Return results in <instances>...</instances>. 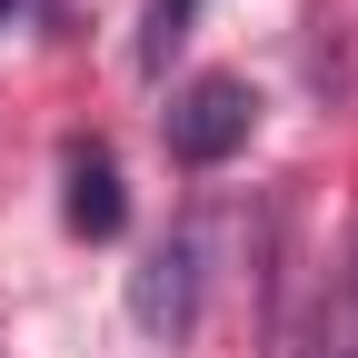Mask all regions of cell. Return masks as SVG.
Segmentation results:
<instances>
[{
	"instance_id": "1",
	"label": "cell",
	"mask_w": 358,
	"mask_h": 358,
	"mask_svg": "<svg viewBox=\"0 0 358 358\" xmlns=\"http://www.w3.org/2000/svg\"><path fill=\"white\" fill-rule=\"evenodd\" d=\"M249 129H259V90H249L239 70H199V80H179L169 110H159V140H169L179 169H219V159H239Z\"/></svg>"
},
{
	"instance_id": "2",
	"label": "cell",
	"mask_w": 358,
	"mask_h": 358,
	"mask_svg": "<svg viewBox=\"0 0 358 358\" xmlns=\"http://www.w3.org/2000/svg\"><path fill=\"white\" fill-rule=\"evenodd\" d=\"M129 319H140L159 348H179V338L199 329V239L189 229H169L140 268H129Z\"/></svg>"
},
{
	"instance_id": "3",
	"label": "cell",
	"mask_w": 358,
	"mask_h": 358,
	"mask_svg": "<svg viewBox=\"0 0 358 358\" xmlns=\"http://www.w3.org/2000/svg\"><path fill=\"white\" fill-rule=\"evenodd\" d=\"M60 219L80 239H110L120 219H129V199H120V169H110V150H70V199H60Z\"/></svg>"
},
{
	"instance_id": "4",
	"label": "cell",
	"mask_w": 358,
	"mask_h": 358,
	"mask_svg": "<svg viewBox=\"0 0 358 358\" xmlns=\"http://www.w3.org/2000/svg\"><path fill=\"white\" fill-rule=\"evenodd\" d=\"M189 20H199V0H150V30H140V60L150 70H169V50L189 40Z\"/></svg>"
},
{
	"instance_id": "5",
	"label": "cell",
	"mask_w": 358,
	"mask_h": 358,
	"mask_svg": "<svg viewBox=\"0 0 358 358\" xmlns=\"http://www.w3.org/2000/svg\"><path fill=\"white\" fill-rule=\"evenodd\" d=\"M329 358H358V239H348V279H338V319H329Z\"/></svg>"
},
{
	"instance_id": "6",
	"label": "cell",
	"mask_w": 358,
	"mask_h": 358,
	"mask_svg": "<svg viewBox=\"0 0 358 358\" xmlns=\"http://www.w3.org/2000/svg\"><path fill=\"white\" fill-rule=\"evenodd\" d=\"M0 10H20V0H0Z\"/></svg>"
}]
</instances>
